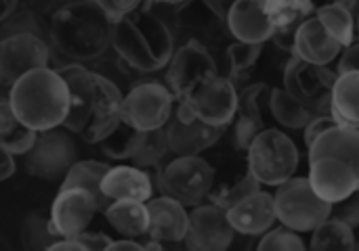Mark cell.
Masks as SVG:
<instances>
[{
  "mask_svg": "<svg viewBox=\"0 0 359 251\" xmlns=\"http://www.w3.org/2000/svg\"><path fill=\"white\" fill-rule=\"evenodd\" d=\"M57 71L69 88V113L63 128L80 134L90 145H99L122 122L124 94L111 80L86 69L82 63H72Z\"/></svg>",
  "mask_w": 359,
  "mask_h": 251,
  "instance_id": "1",
  "label": "cell"
},
{
  "mask_svg": "<svg viewBox=\"0 0 359 251\" xmlns=\"http://www.w3.org/2000/svg\"><path fill=\"white\" fill-rule=\"evenodd\" d=\"M309 182L328 203L359 191V130L332 126L309 147Z\"/></svg>",
  "mask_w": 359,
  "mask_h": 251,
  "instance_id": "2",
  "label": "cell"
},
{
  "mask_svg": "<svg viewBox=\"0 0 359 251\" xmlns=\"http://www.w3.org/2000/svg\"><path fill=\"white\" fill-rule=\"evenodd\" d=\"M114 21L97 0H72L57 8L48 23L55 48L78 61H95L111 46Z\"/></svg>",
  "mask_w": 359,
  "mask_h": 251,
  "instance_id": "3",
  "label": "cell"
},
{
  "mask_svg": "<svg viewBox=\"0 0 359 251\" xmlns=\"http://www.w3.org/2000/svg\"><path fill=\"white\" fill-rule=\"evenodd\" d=\"M111 48L133 69L149 73L166 67L175 52V34L147 6L114 23Z\"/></svg>",
  "mask_w": 359,
  "mask_h": 251,
  "instance_id": "4",
  "label": "cell"
},
{
  "mask_svg": "<svg viewBox=\"0 0 359 251\" xmlns=\"http://www.w3.org/2000/svg\"><path fill=\"white\" fill-rule=\"evenodd\" d=\"M8 103L23 124L42 132L63 126L69 113V88L57 69L40 67L11 86Z\"/></svg>",
  "mask_w": 359,
  "mask_h": 251,
  "instance_id": "5",
  "label": "cell"
},
{
  "mask_svg": "<svg viewBox=\"0 0 359 251\" xmlns=\"http://www.w3.org/2000/svg\"><path fill=\"white\" fill-rule=\"evenodd\" d=\"M246 155L248 170L265 187L278 189L282 182L290 180L299 170L297 143L286 132L276 128H265L252 141Z\"/></svg>",
  "mask_w": 359,
  "mask_h": 251,
  "instance_id": "6",
  "label": "cell"
},
{
  "mask_svg": "<svg viewBox=\"0 0 359 251\" xmlns=\"http://www.w3.org/2000/svg\"><path fill=\"white\" fill-rule=\"evenodd\" d=\"M273 199L278 222L297 233H313L332 216V203L313 191L309 178L292 176L276 189Z\"/></svg>",
  "mask_w": 359,
  "mask_h": 251,
  "instance_id": "7",
  "label": "cell"
},
{
  "mask_svg": "<svg viewBox=\"0 0 359 251\" xmlns=\"http://www.w3.org/2000/svg\"><path fill=\"white\" fill-rule=\"evenodd\" d=\"M215 187V168L200 155H175L158 172V189L185 208L204 203Z\"/></svg>",
  "mask_w": 359,
  "mask_h": 251,
  "instance_id": "8",
  "label": "cell"
},
{
  "mask_svg": "<svg viewBox=\"0 0 359 251\" xmlns=\"http://www.w3.org/2000/svg\"><path fill=\"white\" fill-rule=\"evenodd\" d=\"M172 90L156 80L141 82L130 88L122 101V120L137 130H156L164 128L175 111Z\"/></svg>",
  "mask_w": 359,
  "mask_h": 251,
  "instance_id": "9",
  "label": "cell"
},
{
  "mask_svg": "<svg viewBox=\"0 0 359 251\" xmlns=\"http://www.w3.org/2000/svg\"><path fill=\"white\" fill-rule=\"evenodd\" d=\"M76 162V145L59 126L38 132L34 147L25 153V172L34 178L57 182L65 178Z\"/></svg>",
  "mask_w": 359,
  "mask_h": 251,
  "instance_id": "10",
  "label": "cell"
},
{
  "mask_svg": "<svg viewBox=\"0 0 359 251\" xmlns=\"http://www.w3.org/2000/svg\"><path fill=\"white\" fill-rule=\"evenodd\" d=\"M166 67V86L172 90L177 101L191 94L206 80L219 76L215 57L200 40H187L177 48Z\"/></svg>",
  "mask_w": 359,
  "mask_h": 251,
  "instance_id": "11",
  "label": "cell"
},
{
  "mask_svg": "<svg viewBox=\"0 0 359 251\" xmlns=\"http://www.w3.org/2000/svg\"><path fill=\"white\" fill-rule=\"evenodd\" d=\"M339 73L328 67L307 63L299 57H292L284 69V88L301 103L311 107L318 115L330 113L332 88Z\"/></svg>",
  "mask_w": 359,
  "mask_h": 251,
  "instance_id": "12",
  "label": "cell"
},
{
  "mask_svg": "<svg viewBox=\"0 0 359 251\" xmlns=\"http://www.w3.org/2000/svg\"><path fill=\"white\" fill-rule=\"evenodd\" d=\"M240 90L236 82L225 76H215L200 84L191 94L181 99L202 122L219 128H227L236 120Z\"/></svg>",
  "mask_w": 359,
  "mask_h": 251,
  "instance_id": "13",
  "label": "cell"
},
{
  "mask_svg": "<svg viewBox=\"0 0 359 251\" xmlns=\"http://www.w3.org/2000/svg\"><path fill=\"white\" fill-rule=\"evenodd\" d=\"M103 206L99 199L80 187H61L50 208V229L59 239H69L88 229Z\"/></svg>",
  "mask_w": 359,
  "mask_h": 251,
  "instance_id": "14",
  "label": "cell"
},
{
  "mask_svg": "<svg viewBox=\"0 0 359 251\" xmlns=\"http://www.w3.org/2000/svg\"><path fill=\"white\" fill-rule=\"evenodd\" d=\"M172 155H200L210 149L225 132V128L202 122L185 103L177 101L170 120L164 126Z\"/></svg>",
  "mask_w": 359,
  "mask_h": 251,
  "instance_id": "15",
  "label": "cell"
},
{
  "mask_svg": "<svg viewBox=\"0 0 359 251\" xmlns=\"http://www.w3.org/2000/svg\"><path fill=\"white\" fill-rule=\"evenodd\" d=\"M48 42L38 36L19 34L0 38V84L8 88L25 73L40 67H48Z\"/></svg>",
  "mask_w": 359,
  "mask_h": 251,
  "instance_id": "16",
  "label": "cell"
},
{
  "mask_svg": "<svg viewBox=\"0 0 359 251\" xmlns=\"http://www.w3.org/2000/svg\"><path fill=\"white\" fill-rule=\"evenodd\" d=\"M236 235L227 210L215 203H200L189 212V229L183 243L191 251H223L233 243Z\"/></svg>",
  "mask_w": 359,
  "mask_h": 251,
  "instance_id": "17",
  "label": "cell"
},
{
  "mask_svg": "<svg viewBox=\"0 0 359 251\" xmlns=\"http://www.w3.org/2000/svg\"><path fill=\"white\" fill-rule=\"evenodd\" d=\"M343 50L345 46L322 25L316 13L299 25L297 36H294V46H292L294 57L313 65L328 67L332 61H337L343 55Z\"/></svg>",
  "mask_w": 359,
  "mask_h": 251,
  "instance_id": "18",
  "label": "cell"
},
{
  "mask_svg": "<svg viewBox=\"0 0 359 251\" xmlns=\"http://www.w3.org/2000/svg\"><path fill=\"white\" fill-rule=\"evenodd\" d=\"M147 212H149V231L147 237L160 243H181L187 235L189 229V212L187 208L168 197H151L147 201Z\"/></svg>",
  "mask_w": 359,
  "mask_h": 251,
  "instance_id": "19",
  "label": "cell"
},
{
  "mask_svg": "<svg viewBox=\"0 0 359 251\" xmlns=\"http://www.w3.org/2000/svg\"><path fill=\"white\" fill-rule=\"evenodd\" d=\"M227 29L240 42L263 44L271 40L276 25L267 13L265 0H238L227 13Z\"/></svg>",
  "mask_w": 359,
  "mask_h": 251,
  "instance_id": "20",
  "label": "cell"
},
{
  "mask_svg": "<svg viewBox=\"0 0 359 251\" xmlns=\"http://www.w3.org/2000/svg\"><path fill=\"white\" fill-rule=\"evenodd\" d=\"M269 86L259 82L240 90L238 111H236V145L240 151H248L252 141L265 130L263 105L269 103Z\"/></svg>",
  "mask_w": 359,
  "mask_h": 251,
  "instance_id": "21",
  "label": "cell"
},
{
  "mask_svg": "<svg viewBox=\"0 0 359 251\" xmlns=\"http://www.w3.org/2000/svg\"><path fill=\"white\" fill-rule=\"evenodd\" d=\"M229 222L238 235L246 237H259L265 235L269 229H273L278 216H276V199L273 195L265 191H257L248 195L246 199L238 201L233 208L227 210Z\"/></svg>",
  "mask_w": 359,
  "mask_h": 251,
  "instance_id": "22",
  "label": "cell"
},
{
  "mask_svg": "<svg viewBox=\"0 0 359 251\" xmlns=\"http://www.w3.org/2000/svg\"><path fill=\"white\" fill-rule=\"evenodd\" d=\"M223 27H227V17L221 13L215 0H185L177 4L175 29L179 34H187V40H200L202 36L210 38Z\"/></svg>",
  "mask_w": 359,
  "mask_h": 251,
  "instance_id": "23",
  "label": "cell"
},
{
  "mask_svg": "<svg viewBox=\"0 0 359 251\" xmlns=\"http://www.w3.org/2000/svg\"><path fill=\"white\" fill-rule=\"evenodd\" d=\"M101 191L107 201L133 199L147 203L154 197V180L147 174V170L122 164L107 170L101 182Z\"/></svg>",
  "mask_w": 359,
  "mask_h": 251,
  "instance_id": "24",
  "label": "cell"
},
{
  "mask_svg": "<svg viewBox=\"0 0 359 251\" xmlns=\"http://www.w3.org/2000/svg\"><path fill=\"white\" fill-rule=\"evenodd\" d=\"M107 224L128 239L145 237L149 231V212L145 201H133V199H118L109 201L103 210Z\"/></svg>",
  "mask_w": 359,
  "mask_h": 251,
  "instance_id": "25",
  "label": "cell"
},
{
  "mask_svg": "<svg viewBox=\"0 0 359 251\" xmlns=\"http://www.w3.org/2000/svg\"><path fill=\"white\" fill-rule=\"evenodd\" d=\"M330 113L337 124L359 130V71L339 73L332 88Z\"/></svg>",
  "mask_w": 359,
  "mask_h": 251,
  "instance_id": "26",
  "label": "cell"
},
{
  "mask_svg": "<svg viewBox=\"0 0 359 251\" xmlns=\"http://www.w3.org/2000/svg\"><path fill=\"white\" fill-rule=\"evenodd\" d=\"M38 138V130L23 124L8 99H0V147L11 155H25Z\"/></svg>",
  "mask_w": 359,
  "mask_h": 251,
  "instance_id": "27",
  "label": "cell"
},
{
  "mask_svg": "<svg viewBox=\"0 0 359 251\" xmlns=\"http://www.w3.org/2000/svg\"><path fill=\"white\" fill-rule=\"evenodd\" d=\"M269 111L276 117V122L292 130H303L318 115L311 107L297 101L286 88L269 90Z\"/></svg>",
  "mask_w": 359,
  "mask_h": 251,
  "instance_id": "28",
  "label": "cell"
},
{
  "mask_svg": "<svg viewBox=\"0 0 359 251\" xmlns=\"http://www.w3.org/2000/svg\"><path fill=\"white\" fill-rule=\"evenodd\" d=\"M111 166L103 164V162H95V159H84V162H76L69 172L65 174V178L61 180V187H80V189H86L88 193H93L99 203L105 206L109 203L101 191V182H103V176L107 174Z\"/></svg>",
  "mask_w": 359,
  "mask_h": 251,
  "instance_id": "29",
  "label": "cell"
},
{
  "mask_svg": "<svg viewBox=\"0 0 359 251\" xmlns=\"http://www.w3.org/2000/svg\"><path fill=\"white\" fill-rule=\"evenodd\" d=\"M316 17L322 21V25L347 48L355 42V31H358V21L355 15L339 4H328L324 2L322 6L316 8Z\"/></svg>",
  "mask_w": 359,
  "mask_h": 251,
  "instance_id": "30",
  "label": "cell"
},
{
  "mask_svg": "<svg viewBox=\"0 0 359 251\" xmlns=\"http://www.w3.org/2000/svg\"><path fill=\"white\" fill-rule=\"evenodd\" d=\"M311 250H358L355 233L339 218H328L311 233Z\"/></svg>",
  "mask_w": 359,
  "mask_h": 251,
  "instance_id": "31",
  "label": "cell"
},
{
  "mask_svg": "<svg viewBox=\"0 0 359 251\" xmlns=\"http://www.w3.org/2000/svg\"><path fill=\"white\" fill-rule=\"evenodd\" d=\"M170 145L166 138V130L164 128H156V130H147L143 132V138L135 151V155L130 157L133 166L149 170V168H162V162L166 159V155H170Z\"/></svg>",
  "mask_w": 359,
  "mask_h": 251,
  "instance_id": "32",
  "label": "cell"
},
{
  "mask_svg": "<svg viewBox=\"0 0 359 251\" xmlns=\"http://www.w3.org/2000/svg\"><path fill=\"white\" fill-rule=\"evenodd\" d=\"M143 138V130H137L135 126L126 124L124 120L99 143L103 155L109 159H130Z\"/></svg>",
  "mask_w": 359,
  "mask_h": 251,
  "instance_id": "33",
  "label": "cell"
},
{
  "mask_svg": "<svg viewBox=\"0 0 359 251\" xmlns=\"http://www.w3.org/2000/svg\"><path fill=\"white\" fill-rule=\"evenodd\" d=\"M276 27H299L316 13V0H265Z\"/></svg>",
  "mask_w": 359,
  "mask_h": 251,
  "instance_id": "34",
  "label": "cell"
},
{
  "mask_svg": "<svg viewBox=\"0 0 359 251\" xmlns=\"http://www.w3.org/2000/svg\"><path fill=\"white\" fill-rule=\"evenodd\" d=\"M261 191V182L252 176V172L248 170L244 176L236 178V180H229V182H223V185H215L210 195H208V201L223 208V210H229L233 208L238 201L246 199L248 195Z\"/></svg>",
  "mask_w": 359,
  "mask_h": 251,
  "instance_id": "35",
  "label": "cell"
},
{
  "mask_svg": "<svg viewBox=\"0 0 359 251\" xmlns=\"http://www.w3.org/2000/svg\"><path fill=\"white\" fill-rule=\"evenodd\" d=\"M59 237L50 229V216L34 212L21 224V243L27 251H48Z\"/></svg>",
  "mask_w": 359,
  "mask_h": 251,
  "instance_id": "36",
  "label": "cell"
},
{
  "mask_svg": "<svg viewBox=\"0 0 359 251\" xmlns=\"http://www.w3.org/2000/svg\"><path fill=\"white\" fill-rule=\"evenodd\" d=\"M19 34H32V36H38L42 40H50L48 36V27L42 23L40 15L29 10V8H23V10H15L8 19H4L0 23V38H6V36H19Z\"/></svg>",
  "mask_w": 359,
  "mask_h": 251,
  "instance_id": "37",
  "label": "cell"
},
{
  "mask_svg": "<svg viewBox=\"0 0 359 251\" xmlns=\"http://www.w3.org/2000/svg\"><path fill=\"white\" fill-rule=\"evenodd\" d=\"M261 46L263 44H252V42H240L236 40L227 48V61H229V78L236 82L244 73H248L255 63L261 57Z\"/></svg>",
  "mask_w": 359,
  "mask_h": 251,
  "instance_id": "38",
  "label": "cell"
},
{
  "mask_svg": "<svg viewBox=\"0 0 359 251\" xmlns=\"http://www.w3.org/2000/svg\"><path fill=\"white\" fill-rule=\"evenodd\" d=\"M257 248L259 251H303L307 250V243L301 239L297 231L282 224V227L269 229Z\"/></svg>",
  "mask_w": 359,
  "mask_h": 251,
  "instance_id": "39",
  "label": "cell"
},
{
  "mask_svg": "<svg viewBox=\"0 0 359 251\" xmlns=\"http://www.w3.org/2000/svg\"><path fill=\"white\" fill-rule=\"evenodd\" d=\"M111 239L103 233H80L69 239H59L48 251H101L109 250Z\"/></svg>",
  "mask_w": 359,
  "mask_h": 251,
  "instance_id": "40",
  "label": "cell"
},
{
  "mask_svg": "<svg viewBox=\"0 0 359 251\" xmlns=\"http://www.w3.org/2000/svg\"><path fill=\"white\" fill-rule=\"evenodd\" d=\"M147 2H151V0H97V4L109 15V19L114 23L118 19H122V17L139 10V8H145Z\"/></svg>",
  "mask_w": 359,
  "mask_h": 251,
  "instance_id": "41",
  "label": "cell"
},
{
  "mask_svg": "<svg viewBox=\"0 0 359 251\" xmlns=\"http://www.w3.org/2000/svg\"><path fill=\"white\" fill-rule=\"evenodd\" d=\"M332 218L343 220L345 224H349L351 229L359 227V191L353 193L351 197L339 201L332 206Z\"/></svg>",
  "mask_w": 359,
  "mask_h": 251,
  "instance_id": "42",
  "label": "cell"
},
{
  "mask_svg": "<svg viewBox=\"0 0 359 251\" xmlns=\"http://www.w3.org/2000/svg\"><path fill=\"white\" fill-rule=\"evenodd\" d=\"M332 126H337V120L332 117V113H324V115H316L305 128H303V141L307 145V149L316 143L318 136H322L326 130H330Z\"/></svg>",
  "mask_w": 359,
  "mask_h": 251,
  "instance_id": "43",
  "label": "cell"
},
{
  "mask_svg": "<svg viewBox=\"0 0 359 251\" xmlns=\"http://www.w3.org/2000/svg\"><path fill=\"white\" fill-rule=\"evenodd\" d=\"M349 71H359V42H353L351 46H347L339 59L337 73H349Z\"/></svg>",
  "mask_w": 359,
  "mask_h": 251,
  "instance_id": "44",
  "label": "cell"
},
{
  "mask_svg": "<svg viewBox=\"0 0 359 251\" xmlns=\"http://www.w3.org/2000/svg\"><path fill=\"white\" fill-rule=\"evenodd\" d=\"M15 174V159L8 151L0 147V182L8 180Z\"/></svg>",
  "mask_w": 359,
  "mask_h": 251,
  "instance_id": "45",
  "label": "cell"
},
{
  "mask_svg": "<svg viewBox=\"0 0 359 251\" xmlns=\"http://www.w3.org/2000/svg\"><path fill=\"white\" fill-rule=\"evenodd\" d=\"M109 250L143 251V250H145V245H143V243H139V241H135V239H128V237H124V239H120V241H111Z\"/></svg>",
  "mask_w": 359,
  "mask_h": 251,
  "instance_id": "46",
  "label": "cell"
},
{
  "mask_svg": "<svg viewBox=\"0 0 359 251\" xmlns=\"http://www.w3.org/2000/svg\"><path fill=\"white\" fill-rule=\"evenodd\" d=\"M19 8V0H0V23Z\"/></svg>",
  "mask_w": 359,
  "mask_h": 251,
  "instance_id": "47",
  "label": "cell"
},
{
  "mask_svg": "<svg viewBox=\"0 0 359 251\" xmlns=\"http://www.w3.org/2000/svg\"><path fill=\"white\" fill-rule=\"evenodd\" d=\"M328 4H339V6H345L349 8L353 15H355V6H358V0H326Z\"/></svg>",
  "mask_w": 359,
  "mask_h": 251,
  "instance_id": "48",
  "label": "cell"
},
{
  "mask_svg": "<svg viewBox=\"0 0 359 251\" xmlns=\"http://www.w3.org/2000/svg\"><path fill=\"white\" fill-rule=\"evenodd\" d=\"M236 2H238V0H215V4H217V6L221 8V13H223L225 17H227L229 8H231V6H233Z\"/></svg>",
  "mask_w": 359,
  "mask_h": 251,
  "instance_id": "49",
  "label": "cell"
},
{
  "mask_svg": "<svg viewBox=\"0 0 359 251\" xmlns=\"http://www.w3.org/2000/svg\"><path fill=\"white\" fill-rule=\"evenodd\" d=\"M151 2H160V4H172V6H177V4H181V2H185V0H151Z\"/></svg>",
  "mask_w": 359,
  "mask_h": 251,
  "instance_id": "50",
  "label": "cell"
},
{
  "mask_svg": "<svg viewBox=\"0 0 359 251\" xmlns=\"http://www.w3.org/2000/svg\"><path fill=\"white\" fill-rule=\"evenodd\" d=\"M0 250H11V245H8V241L0 235Z\"/></svg>",
  "mask_w": 359,
  "mask_h": 251,
  "instance_id": "51",
  "label": "cell"
},
{
  "mask_svg": "<svg viewBox=\"0 0 359 251\" xmlns=\"http://www.w3.org/2000/svg\"><path fill=\"white\" fill-rule=\"evenodd\" d=\"M355 21H358V31H359V10L355 13Z\"/></svg>",
  "mask_w": 359,
  "mask_h": 251,
  "instance_id": "52",
  "label": "cell"
},
{
  "mask_svg": "<svg viewBox=\"0 0 359 251\" xmlns=\"http://www.w3.org/2000/svg\"><path fill=\"white\" fill-rule=\"evenodd\" d=\"M57 2H63L65 4V2H72V0H57Z\"/></svg>",
  "mask_w": 359,
  "mask_h": 251,
  "instance_id": "53",
  "label": "cell"
}]
</instances>
